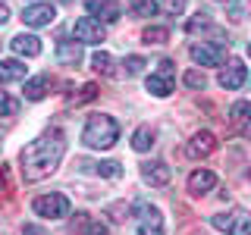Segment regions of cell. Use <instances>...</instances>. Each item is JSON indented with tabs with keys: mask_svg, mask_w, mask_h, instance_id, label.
Returning a JSON list of instances; mask_svg holds the SVG:
<instances>
[{
	"mask_svg": "<svg viewBox=\"0 0 251 235\" xmlns=\"http://www.w3.org/2000/svg\"><path fill=\"white\" fill-rule=\"evenodd\" d=\"M245 82H248V66H245V60L229 57V60H226V66L220 69V85H223L226 91H239Z\"/></svg>",
	"mask_w": 251,
	"mask_h": 235,
	"instance_id": "obj_8",
	"label": "cell"
},
{
	"mask_svg": "<svg viewBox=\"0 0 251 235\" xmlns=\"http://www.w3.org/2000/svg\"><path fill=\"white\" fill-rule=\"evenodd\" d=\"M25 78V63L22 60H0V85H13Z\"/></svg>",
	"mask_w": 251,
	"mask_h": 235,
	"instance_id": "obj_17",
	"label": "cell"
},
{
	"mask_svg": "<svg viewBox=\"0 0 251 235\" xmlns=\"http://www.w3.org/2000/svg\"><path fill=\"white\" fill-rule=\"evenodd\" d=\"M82 141L94 151H110L120 141V122L107 113H91L82 129Z\"/></svg>",
	"mask_w": 251,
	"mask_h": 235,
	"instance_id": "obj_2",
	"label": "cell"
},
{
	"mask_svg": "<svg viewBox=\"0 0 251 235\" xmlns=\"http://www.w3.org/2000/svg\"><path fill=\"white\" fill-rule=\"evenodd\" d=\"M16 110H19V100L16 97H10L3 88H0V116H13Z\"/></svg>",
	"mask_w": 251,
	"mask_h": 235,
	"instance_id": "obj_27",
	"label": "cell"
},
{
	"mask_svg": "<svg viewBox=\"0 0 251 235\" xmlns=\"http://www.w3.org/2000/svg\"><path fill=\"white\" fill-rule=\"evenodd\" d=\"M22 91H25V100H44L47 94H50V78L47 75H31L25 85H22Z\"/></svg>",
	"mask_w": 251,
	"mask_h": 235,
	"instance_id": "obj_16",
	"label": "cell"
},
{
	"mask_svg": "<svg viewBox=\"0 0 251 235\" xmlns=\"http://www.w3.org/2000/svg\"><path fill=\"white\" fill-rule=\"evenodd\" d=\"M57 60L60 63H66V66H78L82 63V47H78V41H63L57 44Z\"/></svg>",
	"mask_w": 251,
	"mask_h": 235,
	"instance_id": "obj_20",
	"label": "cell"
},
{
	"mask_svg": "<svg viewBox=\"0 0 251 235\" xmlns=\"http://www.w3.org/2000/svg\"><path fill=\"white\" fill-rule=\"evenodd\" d=\"M154 129L151 125H138L135 129V135H132V151H138V154H145V151H151L154 147Z\"/></svg>",
	"mask_w": 251,
	"mask_h": 235,
	"instance_id": "obj_21",
	"label": "cell"
},
{
	"mask_svg": "<svg viewBox=\"0 0 251 235\" xmlns=\"http://www.w3.org/2000/svg\"><path fill=\"white\" fill-rule=\"evenodd\" d=\"M85 172H98L104 179H123V163L120 160H100V163H82Z\"/></svg>",
	"mask_w": 251,
	"mask_h": 235,
	"instance_id": "obj_19",
	"label": "cell"
},
{
	"mask_svg": "<svg viewBox=\"0 0 251 235\" xmlns=\"http://www.w3.org/2000/svg\"><path fill=\"white\" fill-rule=\"evenodd\" d=\"M182 82L188 85V88H204V85H207V78H204L201 72H195V69H192V72H185V75H182Z\"/></svg>",
	"mask_w": 251,
	"mask_h": 235,
	"instance_id": "obj_30",
	"label": "cell"
},
{
	"mask_svg": "<svg viewBox=\"0 0 251 235\" xmlns=\"http://www.w3.org/2000/svg\"><path fill=\"white\" fill-rule=\"evenodd\" d=\"M229 125L242 138L251 141V100H235L229 107Z\"/></svg>",
	"mask_w": 251,
	"mask_h": 235,
	"instance_id": "obj_11",
	"label": "cell"
},
{
	"mask_svg": "<svg viewBox=\"0 0 251 235\" xmlns=\"http://www.w3.org/2000/svg\"><path fill=\"white\" fill-rule=\"evenodd\" d=\"M78 229H82V235H110L104 223H94L88 216H78Z\"/></svg>",
	"mask_w": 251,
	"mask_h": 235,
	"instance_id": "obj_25",
	"label": "cell"
},
{
	"mask_svg": "<svg viewBox=\"0 0 251 235\" xmlns=\"http://www.w3.org/2000/svg\"><path fill=\"white\" fill-rule=\"evenodd\" d=\"M75 41L78 44H100L107 38V31H104V22H98V19H91V16H85V19H75Z\"/></svg>",
	"mask_w": 251,
	"mask_h": 235,
	"instance_id": "obj_9",
	"label": "cell"
},
{
	"mask_svg": "<svg viewBox=\"0 0 251 235\" xmlns=\"http://www.w3.org/2000/svg\"><path fill=\"white\" fill-rule=\"evenodd\" d=\"M132 13L145 19V16H157L160 6H157V0H132Z\"/></svg>",
	"mask_w": 251,
	"mask_h": 235,
	"instance_id": "obj_24",
	"label": "cell"
},
{
	"mask_svg": "<svg viewBox=\"0 0 251 235\" xmlns=\"http://www.w3.org/2000/svg\"><path fill=\"white\" fill-rule=\"evenodd\" d=\"M85 10L98 22H116L123 6H120V0H85Z\"/></svg>",
	"mask_w": 251,
	"mask_h": 235,
	"instance_id": "obj_13",
	"label": "cell"
},
{
	"mask_svg": "<svg viewBox=\"0 0 251 235\" xmlns=\"http://www.w3.org/2000/svg\"><path fill=\"white\" fill-rule=\"evenodd\" d=\"M210 226L226 235H251V213L248 210H226V213H217L210 219Z\"/></svg>",
	"mask_w": 251,
	"mask_h": 235,
	"instance_id": "obj_4",
	"label": "cell"
},
{
	"mask_svg": "<svg viewBox=\"0 0 251 235\" xmlns=\"http://www.w3.org/2000/svg\"><path fill=\"white\" fill-rule=\"evenodd\" d=\"M6 19H10V6H6V3H3V0H0V25H3V22H6Z\"/></svg>",
	"mask_w": 251,
	"mask_h": 235,
	"instance_id": "obj_31",
	"label": "cell"
},
{
	"mask_svg": "<svg viewBox=\"0 0 251 235\" xmlns=\"http://www.w3.org/2000/svg\"><path fill=\"white\" fill-rule=\"evenodd\" d=\"M185 28H188V31H192V35H195V31L214 28V25H210V19H207V16H195V19H188V22H185Z\"/></svg>",
	"mask_w": 251,
	"mask_h": 235,
	"instance_id": "obj_29",
	"label": "cell"
},
{
	"mask_svg": "<svg viewBox=\"0 0 251 235\" xmlns=\"http://www.w3.org/2000/svg\"><path fill=\"white\" fill-rule=\"evenodd\" d=\"M185 3H188V0H157L160 13H170V16H182L185 13Z\"/></svg>",
	"mask_w": 251,
	"mask_h": 235,
	"instance_id": "obj_26",
	"label": "cell"
},
{
	"mask_svg": "<svg viewBox=\"0 0 251 235\" xmlns=\"http://www.w3.org/2000/svg\"><path fill=\"white\" fill-rule=\"evenodd\" d=\"M10 47L19 57H38V53H41V41H38L35 35H16L10 41Z\"/></svg>",
	"mask_w": 251,
	"mask_h": 235,
	"instance_id": "obj_18",
	"label": "cell"
},
{
	"mask_svg": "<svg viewBox=\"0 0 251 235\" xmlns=\"http://www.w3.org/2000/svg\"><path fill=\"white\" fill-rule=\"evenodd\" d=\"M248 53H251V44H248Z\"/></svg>",
	"mask_w": 251,
	"mask_h": 235,
	"instance_id": "obj_35",
	"label": "cell"
},
{
	"mask_svg": "<svg viewBox=\"0 0 251 235\" xmlns=\"http://www.w3.org/2000/svg\"><path fill=\"white\" fill-rule=\"evenodd\" d=\"M63 154H66V138H63L60 129L47 132V135L28 141L19 154V169L25 182H41L50 172H57Z\"/></svg>",
	"mask_w": 251,
	"mask_h": 235,
	"instance_id": "obj_1",
	"label": "cell"
},
{
	"mask_svg": "<svg viewBox=\"0 0 251 235\" xmlns=\"http://www.w3.org/2000/svg\"><path fill=\"white\" fill-rule=\"evenodd\" d=\"M135 223L138 235H163V213L148 201H135Z\"/></svg>",
	"mask_w": 251,
	"mask_h": 235,
	"instance_id": "obj_5",
	"label": "cell"
},
{
	"mask_svg": "<svg viewBox=\"0 0 251 235\" xmlns=\"http://www.w3.org/2000/svg\"><path fill=\"white\" fill-rule=\"evenodd\" d=\"M31 210H35L41 219H63L69 210H73V204H69L66 194L50 191V194H38V198L31 201Z\"/></svg>",
	"mask_w": 251,
	"mask_h": 235,
	"instance_id": "obj_3",
	"label": "cell"
},
{
	"mask_svg": "<svg viewBox=\"0 0 251 235\" xmlns=\"http://www.w3.org/2000/svg\"><path fill=\"white\" fill-rule=\"evenodd\" d=\"M53 19H57V6H53V3H28L25 10H22V22L31 25V28L50 25Z\"/></svg>",
	"mask_w": 251,
	"mask_h": 235,
	"instance_id": "obj_10",
	"label": "cell"
},
{
	"mask_svg": "<svg viewBox=\"0 0 251 235\" xmlns=\"http://www.w3.org/2000/svg\"><path fill=\"white\" fill-rule=\"evenodd\" d=\"M248 179H251V166H248Z\"/></svg>",
	"mask_w": 251,
	"mask_h": 235,
	"instance_id": "obj_34",
	"label": "cell"
},
{
	"mask_svg": "<svg viewBox=\"0 0 251 235\" xmlns=\"http://www.w3.org/2000/svg\"><path fill=\"white\" fill-rule=\"evenodd\" d=\"M91 69H94V72H100V75H110V72H113V57H110L107 50H98L91 57Z\"/></svg>",
	"mask_w": 251,
	"mask_h": 235,
	"instance_id": "obj_23",
	"label": "cell"
},
{
	"mask_svg": "<svg viewBox=\"0 0 251 235\" xmlns=\"http://www.w3.org/2000/svg\"><path fill=\"white\" fill-rule=\"evenodd\" d=\"M214 147H217V135L204 129V132H198V135H192V141H188V147H185V154L192 157V160H204V157L214 154Z\"/></svg>",
	"mask_w": 251,
	"mask_h": 235,
	"instance_id": "obj_12",
	"label": "cell"
},
{
	"mask_svg": "<svg viewBox=\"0 0 251 235\" xmlns=\"http://www.w3.org/2000/svg\"><path fill=\"white\" fill-rule=\"evenodd\" d=\"M3 185H6V169L0 166V188H3Z\"/></svg>",
	"mask_w": 251,
	"mask_h": 235,
	"instance_id": "obj_33",
	"label": "cell"
},
{
	"mask_svg": "<svg viewBox=\"0 0 251 235\" xmlns=\"http://www.w3.org/2000/svg\"><path fill=\"white\" fill-rule=\"evenodd\" d=\"M22 235H44V232L38 229V226H25V229H22Z\"/></svg>",
	"mask_w": 251,
	"mask_h": 235,
	"instance_id": "obj_32",
	"label": "cell"
},
{
	"mask_svg": "<svg viewBox=\"0 0 251 235\" xmlns=\"http://www.w3.org/2000/svg\"><path fill=\"white\" fill-rule=\"evenodd\" d=\"M214 185H217V172H210V169H195L188 176V191L192 194H210Z\"/></svg>",
	"mask_w": 251,
	"mask_h": 235,
	"instance_id": "obj_15",
	"label": "cell"
},
{
	"mask_svg": "<svg viewBox=\"0 0 251 235\" xmlns=\"http://www.w3.org/2000/svg\"><path fill=\"white\" fill-rule=\"evenodd\" d=\"M141 41L145 44H167L170 41V28L167 25H148L141 31Z\"/></svg>",
	"mask_w": 251,
	"mask_h": 235,
	"instance_id": "obj_22",
	"label": "cell"
},
{
	"mask_svg": "<svg viewBox=\"0 0 251 235\" xmlns=\"http://www.w3.org/2000/svg\"><path fill=\"white\" fill-rule=\"evenodd\" d=\"M145 88L154 94V97H170L176 91V82H173V60L163 57L160 60V72H151L145 82Z\"/></svg>",
	"mask_w": 251,
	"mask_h": 235,
	"instance_id": "obj_6",
	"label": "cell"
},
{
	"mask_svg": "<svg viewBox=\"0 0 251 235\" xmlns=\"http://www.w3.org/2000/svg\"><path fill=\"white\" fill-rule=\"evenodd\" d=\"M141 179H145L148 185H154V188H163L170 182V166L163 160H145L141 163Z\"/></svg>",
	"mask_w": 251,
	"mask_h": 235,
	"instance_id": "obj_14",
	"label": "cell"
},
{
	"mask_svg": "<svg viewBox=\"0 0 251 235\" xmlns=\"http://www.w3.org/2000/svg\"><path fill=\"white\" fill-rule=\"evenodd\" d=\"M123 66H126V75H138V72H145V60L135 57V53H132V57H126V60H123Z\"/></svg>",
	"mask_w": 251,
	"mask_h": 235,
	"instance_id": "obj_28",
	"label": "cell"
},
{
	"mask_svg": "<svg viewBox=\"0 0 251 235\" xmlns=\"http://www.w3.org/2000/svg\"><path fill=\"white\" fill-rule=\"evenodd\" d=\"M188 57L198 66H223L226 63V47L223 44H210V41H198L188 47Z\"/></svg>",
	"mask_w": 251,
	"mask_h": 235,
	"instance_id": "obj_7",
	"label": "cell"
}]
</instances>
